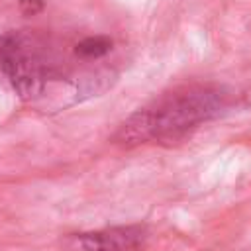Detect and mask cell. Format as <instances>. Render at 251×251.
I'll return each instance as SVG.
<instances>
[{"mask_svg": "<svg viewBox=\"0 0 251 251\" xmlns=\"http://www.w3.org/2000/svg\"><path fill=\"white\" fill-rule=\"evenodd\" d=\"M231 106V92L218 84L178 86L133 112L112 135L124 147L139 143H173L198 126L220 118Z\"/></svg>", "mask_w": 251, "mask_h": 251, "instance_id": "obj_1", "label": "cell"}, {"mask_svg": "<svg viewBox=\"0 0 251 251\" xmlns=\"http://www.w3.org/2000/svg\"><path fill=\"white\" fill-rule=\"evenodd\" d=\"M61 65L47 41L33 31L0 33V78L24 100L37 98Z\"/></svg>", "mask_w": 251, "mask_h": 251, "instance_id": "obj_2", "label": "cell"}, {"mask_svg": "<svg viewBox=\"0 0 251 251\" xmlns=\"http://www.w3.org/2000/svg\"><path fill=\"white\" fill-rule=\"evenodd\" d=\"M147 241L145 226H116L98 231L80 233L76 251H141Z\"/></svg>", "mask_w": 251, "mask_h": 251, "instance_id": "obj_3", "label": "cell"}, {"mask_svg": "<svg viewBox=\"0 0 251 251\" xmlns=\"http://www.w3.org/2000/svg\"><path fill=\"white\" fill-rule=\"evenodd\" d=\"M110 49H112V39L108 35H90V37L80 39L75 45V55L78 59L92 61V59H100L108 55Z\"/></svg>", "mask_w": 251, "mask_h": 251, "instance_id": "obj_4", "label": "cell"}, {"mask_svg": "<svg viewBox=\"0 0 251 251\" xmlns=\"http://www.w3.org/2000/svg\"><path fill=\"white\" fill-rule=\"evenodd\" d=\"M18 4H20V10L29 16L43 10V0H18Z\"/></svg>", "mask_w": 251, "mask_h": 251, "instance_id": "obj_5", "label": "cell"}]
</instances>
